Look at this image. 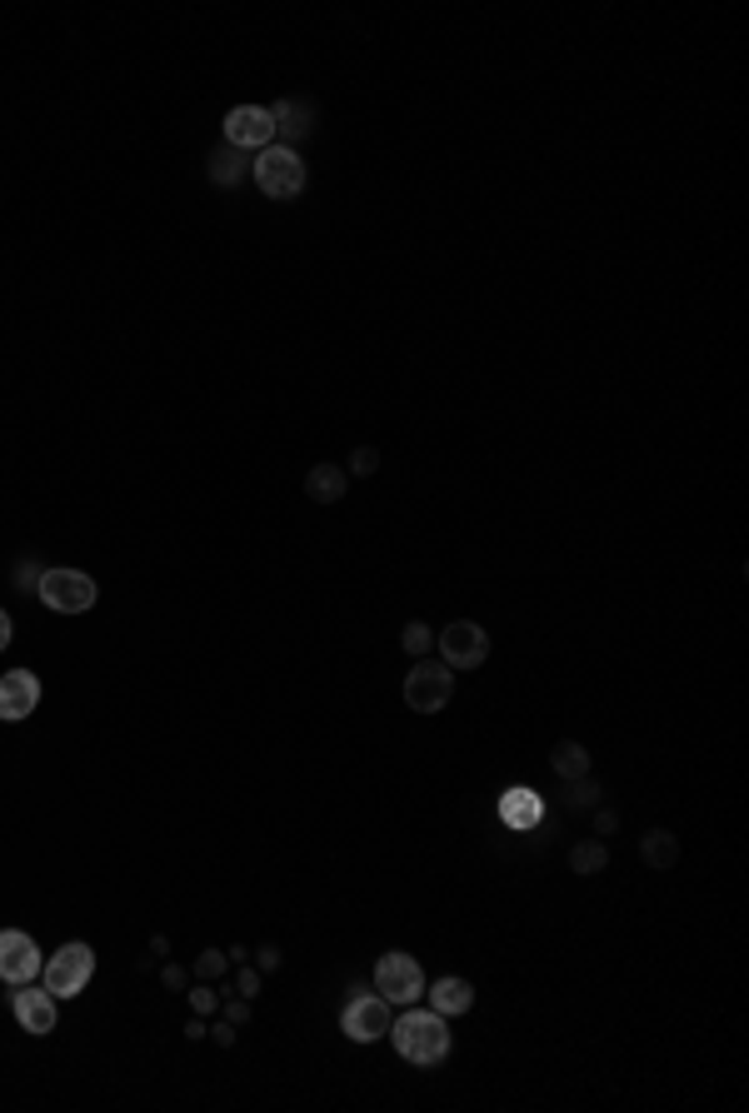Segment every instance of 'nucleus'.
Listing matches in <instances>:
<instances>
[{
  "label": "nucleus",
  "mask_w": 749,
  "mask_h": 1113,
  "mask_svg": "<svg viewBox=\"0 0 749 1113\" xmlns=\"http://www.w3.org/2000/svg\"><path fill=\"white\" fill-rule=\"evenodd\" d=\"M385 1039L395 1044V1054L405 1058V1064H420V1068L440 1064V1058L450 1054V1029H445V1013H435V1009H410L405 1003V1013L390 1019Z\"/></svg>",
  "instance_id": "obj_1"
},
{
  "label": "nucleus",
  "mask_w": 749,
  "mask_h": 1113,
  "mask_svg": "<svg viewBox=\"0 0 749 1113\" xmlns=\"http://www.w3.org/2000/svg\"><path fill=\"white\" fill-rule=\"evenodd\" d=\"M250 170H255V185L265 200H296L306 191V160L296 146H265Z\"/></svg>",
  "instance_id": "obj_2"
},
{
  "label": "nucleus",
  "mask_w": 749,
  "mask_h": 1113,
  "mask_svg": "<svg viewBox=\"0 0 749 1113\" xmlns=\"http://www.w3.org/2000/svg\"><path fill=\"white\" fill-rule=\"evenodd\" d=\"M35 595H41V605H46V609H56V615H85V609H95L101 589H95L91 574L56 564V570H41V580H35Z\"/></svg>",
  "instance_id": "obj_3"
},
{
  "label": "nucleus",
  "mask_w": 749,
  "mask_h": 1113,
  "mask_svg": "<svg viewBox=\"0 0 749 1113\" xmlns=\"http://www.w3.org/2000/svg\"><path fill=\"white\" fill-rule=\"evenodd\" d=\"M91 974H95L91 944H60L56 954L46 959V968H41V984H46L56 999H76V994L91 984Z\"/></svg>",
  "instance_id": "obj_4"
},
{
  "label": "nucleus",
  "mask_w": 749,
  "mask_h": 1113,
  "mask_svg": "<svg viewBox=\"0 0 749 1113\" xmlns=\"http://www.w3.org/2000/svg\"><path fill=\"white\" fill-rule=\"evenodd\" d=\"M454 695V669L445 659H415V669L405 675V704L415 714H440Z\"/></svg>",
  "instance_id": "obj_5"
},
{
  "label": "nucleus",
  "mask_w": 749,
  "mask_h": 1113,
  "mask_svg": "<svg viewBox=\"0 0 749 1113\" xmlns=\"http://www.w3.org/2000/svg\"><path fill=\"white\" fill-rule=\"evenodd\" d=\"M374 994L380 999H390V1003H415L425 994V974H420V959H410V954H385L380 964H374Z\"/></svg>",
  "instance_id": "obj_6"
},
{
  "label": "nucleus",
  "mask_w": 749,
  "mask_h": 1113,
  "mask_svg": "<svg viewBox=\"0 0 749 1113\" xmlns=\"http://www.w3.org/2000/svg\"><path fill=\"white\" fill-rule=\"evenodd\" d=\"M390 999H380V994H365V989H355L350 994V1003L341 1009V1029H345V1039H355V1044H374V1039H385L390 1034Z\"/></svg>",
  "instance_id": "obj_7"
},
{
  "label": "nucleus",
  "mask_w": 749,
  "mask_h": 1113,
  "mask_svg": "<svg viewBox=\"0 0 749 1113\" xmlns=\"http://www.w3.org/2000/svg\"><path fill=\"white\" fill-rule=\"evenodd\" d=\"M435 644H440V659L450 664V669H480L489 654V634L480 630V624H470V619L445 624V630L435 634Z\"/></svg>",
  "instance_id": "obj_8"
},
{
  "label": "nucleus",
  "mask_w": 749,
  "mask_h": 1113,
  "mask_svg": "<svg viewBox=\"0 0 749 1113\" xmlns=\"http://www.w3.org/2000/svg\"><path fill=\"white\" fill-rule=\"evenodd\" d=\"M41 968H46V959H41V949H35V939L25 929H0V978L5 984H31V978H41Z\"/></svg>",
  "instance_id": "obj_9"
},
{
  "label": "nucleus",
  "mask_w": 749,
  "mask_h": 1113,
  "mask_svg": "<svg viewBox=\"0 0 749 1113\" xmlns=\"http://www.w3.org/2000/svg\"><path fill=\"white\" fill-rule=\"evenodd\" d=\"M226 146H235V150H265V146H275L270 105H235V111L226 115Z\"/></svg>",
  "instance_id": "obj_10"
},
{
  "label": "nucleus",
  "mask_w": 749,
  "mask_h": 1113,
  "mask_svg": "<svg viewBox=\"0 0 749 1113\" xmlns=\"http://www.w3.org/2000/svg\"><path fill=\"white\" fill-rule=\"evenodd\" d=\"M35 704H41V679H35L31 669H11V675H0V724L31 720Z\"/></svg>",
  "instance_id": "obj_11"
},
{
  "label": "nucleus",
  "mask_w": 749,
  "mask_h": 1113,
  "mask_svg": "<svg viewBox=\"0 0 749 1113\" xmlns=\"http://www.w3.org/2000/svg\"><path fill=\"white\" fill-rule=\"evenodd\" d=\"M11 1013H15V1023H21L25 1034H35V1039H46L50 1029H56V994L41 984V989H15L11 994Z\"/></svg>",
  "instance_id": "obj_12"
},
{
  "label": "nucleus",
  "mask_w": 749,
  "mask_h": 1113,
  "mask_svg": "<svg viewBox=\"0 0 749 1113\" xmlns=\"http://www.w3.org/2000/svg\"><path fill=\"white\" fill-rule=\"evenodd\" d=\"M499 819H505V829H515V834L534 829V824L545 819V799L534 794V789H525V784L505 789V794H499Z\"/></svg>",
  "instance_id": "obj_13"
},
{
  "label": "nucleus",
  "mask_w": 749,
  "mask_h": 1113,
  "mask_svg": "<svg viewBox=\"0 0 749 1113\" xmlns=\"http://www.w3.org/2000/svg\"><path fill=\"white\" fill-rule=\"evenodd\" d=\"M270 121H275V136H280V146H296L300 136H310L315 105H310V101H280V105H270Z\"/></svg>",
  "instance_id": "obj_14"
},
{
  "label": "nucleus",
  "mask_w": 749,
  "mask_h": 1113,
  "mask_svg": "<svg viewBox=\"0 0 749 1113\" xmlns=\"http://www.w3.org/2000/svg\"><path fill=\"white\" fill-rule=\"evenodd\" d=\"M470 1003H475V984L470 978H435L430 984V1009L445 1013V1019L470 1013Z\"/></svg>",
  "instance_id": "obj_15"
},
{
  "label": "nucleus",
  "mask_w": 749,
  "mask_h": 1113,
  "mask_svg": "<svg viewBox=\"0 0 749 1113\" xmlns=\"http://www.w3.org/2000/svg\"><path fill=\"white\" fill-rule=\"evenodd\" d=\"M345 490H350V480H345L341 464H315V470L306 474V495L315 500V505H335Z\"/></svg>",
  "instance_id": "obj_16"
},
{
  "label": "nucleus",
  "mask_w": 749,
  "mask_h": 1113,
  "mask_svg": "<svg viewBox=\"0 0 749 1113\" xmlns=\"http://www.w3.org/2000/svg\"><path fill=\"white\" fill-rule=\"evenodd\" d=\"M639 854H645L649 869H675L680 864V839H675L670 829H649L645 839H639Z\"/></svg>",
  "instance_id": "obj_17"
},
{
  "label": "nucleus",
  "mask_w": 749,
  "mask_h": 1113,
  "mask_svg": "<svg viewBox=\"0 0 749 1113\" xmlns=\"http://www.w3.org/2000/svg\"><path fill=\"white\" fill-rule=\"evenodd\" d=\"M550 765H555L560 779H590V754H585V744L565 739L555 744V754H550Z\"/></svg>",
  "instance_id": "obj_18"
},
{
  "label": "nucleus",
  "mask_w": 749,
  "mask_h": 1113,
  "mask_svg": "<svg viewBox=\"0 0 749 1113\" xmlns=\"http://www.w3.org/2000/svg\"><path fill=\"white\" fill-rule=\"evenodd\" d=\"M240 175H245V160H240V150L235 146H220L216 156H210V181L216 185H240Z\"/></svg>",
  "instance_id": "obj_19"
},
{
  "label": "nucleus",
  "mask_w": 749,
  "mask_h": 1113,
  "mask_svg": "<svg viewBox=\"0 0 749 1113\" xmlns=\"http://www.w3.org/2000/svg\"><path fill=\"white\" fill-rule=\"evenodd\" d=\"M610 864V849H604L600 839H590V844H579L575 854H569V869L575 874H600V869Z\"/></svg>",
  "instance_id": "obj_20"
},
{
  "label": "nucleus",
  "mask_w": 749,
  "mask_h": 1113,
  "mask_svg": "<svg viewBox=\"0 0 749 1113\" xmlns=\"http://www.w3.org/2000/svg\"><path fill=\"white\" fill-rule=\"evenodd\" d=\"M400 644H405L415 659H425V650L435 644V630H430V624H420V619H410V624H405V640H400Z\"/></svg>",
  "instance_id": "obj_21"
},
{
  "label": "nucleus",
  "mask_w": 749,
  "mask_h": 1113,
  "mask_svg": "<svg viewBox=\"0 0 749 1113\" xmlns=\"http://www.w3.org/2000/svg\"><path fill=\"white\" fill-rule=\"evenodd\" d=\"M569 804H575V810H595V799H604L600 794V784H585V779H569Z\"/></svg>",
  "instance_id": "obj_22"
},
{
  "label": "nucleus",
  "mask_w": 749,
  "mask_h": 1113,
  "mask_svg": "<svg viewBox=\"0 0 749 1113\" xmlns=\"http://www.w3.org/2000/svg\"><path fill=\"white\" fill-rule=\"evenodd\" d=\"M220 968H226V954H220V949H205V954L195 959V974H205V978H216Z\"/></svg>",
  "instance_id": "obj_23"
},
{
  "label": "nucleus",
  "mask_w": 749,
  "mask_h": 1113,
  "mask_svg": "<svg viewBox=\"0 0 749 1113\" xmlns=\"http://www.w3.org/2000/svg\"><path fill=\"white\" fill-rule=\"evenodd\" d=\"M374 464H380V455H374V450H355L350 470H355V474H374Z\"/></svg>",
  "instance_id": "obj_24"
},
{
  "label": "nucleus",
  "mask_w": 749,
  "mask_h": 1113,
  "mask_svg": "<svg viewBox=\"0 0 749 1113\" xmlns=\"http://www.w3.org/2000/svg\"><path fill=\"white\" fill-rule=\"evenodd\" d=\"M191 1003H195V1013H210V1009H216V994H210V989H195Z\"/></svg>",
  "instance_id": "obj_25"
},
{
  "label": "nucleus",
  "mask_w": 749,
  "mask_h": 1113,
  "mask_svg": "<svg viewBox=\"0 0 749 1113\" xmlns=\"http://www.w3.org/2000/svg\"><path fill=\"white\" fill-rule=\"evenodd\" d=\"M595 829H600V834H614V829H620V814L600 810V814H595Z\"/></svg>",
  "instance_id": "obj_26"
},
{
  "label": "nucleus",
  "mask_w": 749,
  "mask_h": 1113,
  "mask_svg": "<svg viewBox=\"0 0 749 1113\" xmlns=\"http://www.w3.org/2000/svg\"><path fill=\"white\" fill-rule=\"evenodd\" d=\"M261 989V974L255 968H240V994H255Z\"/></svg>",
  "instance_id": "obj_27"
},
{
  "label": "nucleus",
  "mask_w": 749,
  "mask_h": 1113,
  "mask_svg": "<svg viewBox=\"0 0 749 1113\" xmlns=\"http://www.w3.org/2000/svg\"><path fill=\"white\" fill-rule=\"evenodd\" d=\"M216 1044H220V1048H230V1044H235V1023H230V1019H226V1023H220V1029H216Z\"/></svg>",
  "instance_id": "obj_28"
},
{
  "label": "nucleus",
  "mask_w": 749,
  "mask_h": 1113,
  "mask_svg": "<svg viewBox=\"0 0 749 1113\" xmlns=\"http://www.w3.org/2000/svg\"><path fill=\"white\" fill-rule=\"evenodd\" d=\"M226 1019H230V1023H245L250 1009H245V1003H226Z\"/></svg>",
  "instance_id": "obj_29"
},
{
  "label": "nucleus",
  "mask_w": 749,
  "mask_h": 1113,
  "mask_svg": "<svg viewBox=\"0 0 749 1113\" xmlns=\"http://www.w3.org/2000/svg\"><path fill=\"white\" fill-rule=\"evenodd\" d=\"M5 644H11V615L0 609V650H5Z\"/></svg>",
  "instance_id": "obj_30"
}]
</instances>
